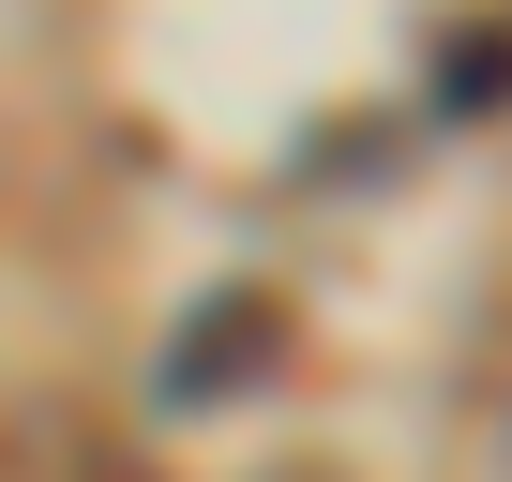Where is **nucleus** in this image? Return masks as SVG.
<instances>
[{
  "label": "nucleus",
  "instance_id": "f257e3e1",
  "mask_svg": "<svg viewBox=\"0 0 512 482\" xmlns=\"http://www.w3.org/2000/svg\"><path fill=\"white\" fill-rule=\"evenodd\" d=\"M256 362H287V302L272 287H211L181 317V347H166V407H226V392H256Z\"/></svg>",
  "mask_w": 512,
  "mask_h": 482
},
{
  "label": "nucleus",
  "instance_id": "f03ea898",
  "mask_svg": "<svg viewBox=\"0 0 512 482\" xmlns=\"http://www.w3.org/2000/svg\"><path fill=\"white\" fill-rule=\"evenodd\" d=\"M497 76H512V31H482V46H467V61H452V106H482V91H497Z\"/></svg>",
  "mask_w": 512,
  "mask_h": 482
},
{
  "label": "nucleus",
  "instance_id": "7ed1b4c3",
  "mask_svg": "<svg viewBox=\"0 0 512 482\" xmlns=\"http://www.w3.org/2000/svg\"><path fill=\"white\" fill-rule=\"evenodd\" d=\"M91 482H121V467H91Z\"/></svg>",
  "mask_w": 512,
  "mask_h": 482
}]
</instances>
